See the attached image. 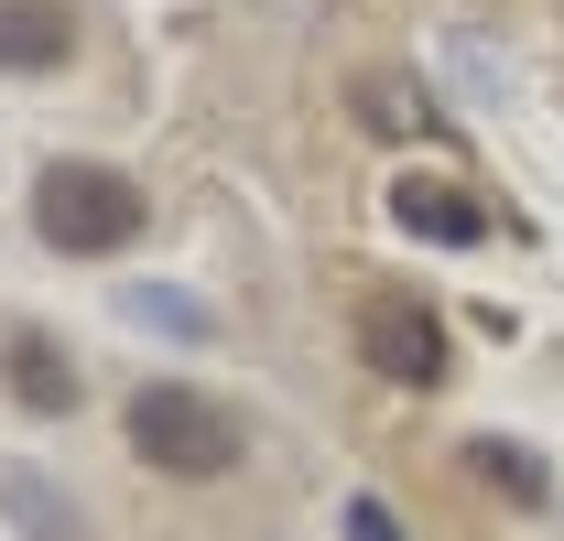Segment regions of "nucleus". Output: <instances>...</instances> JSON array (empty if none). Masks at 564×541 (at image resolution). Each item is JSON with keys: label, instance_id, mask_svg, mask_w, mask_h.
Instances as JSON below:
<instances>
[{"label": "nucleus", "instance_id": "1", "mask_svg": "<svg viewBox=\"0 0 564 541\" xmlns=\"http://www.w3.org/2000/svg\"><path fill=\"white\" fill-rule=\"evenodd\" d=\"M131 455L152 476H228L250 455V433H239V411L196 390V379H141L131 390Z\"/></svg>", "mask_w": 564, "mask_h": 541}, {"label": "nucleus", "instance_id": "2", "mask_svg": "<svg viewBox=\"0 0 564 541\" xmlns=\"http://www.w3.org/2000/svg\"><path fill=\"white\" fill-rule=\"evenodd\" d=\"M141 185L131 174H109V163H55L44 185H33V228H44V250H66V261H109V250H131L141 239Z\"/></svg>", "mask_w": 564, "mask_h": 541}, {"label": "nucleus", "instance_id": "3", "mask_svg": "<svg viewBox=\"0 0 564 541\" xmlns=\"http://www.w3.org/2000/svg\"><path fill=\"white\" fill-rule=\"evenodd\" d=\"M358 357H369L391 390H445V368H456L445 314L423 303L413 281H380V292H358Z\"/></svg>", "mask_w": 564, "mask_h": 541}, {"label": "nucleus", "instance_id": "4", "mask_svg": "<svg viewBox=\"0 0 564 541\" xmlns=\"http://www.w3.org/2000/svg\"><path fill=\"white\" fill-rule=\"evenodd\" d=\"M391 228H413L434 250H478V239H489V206L467 196L456 174H402V185H391Z\"/></svg>", "mask_w": 564, "mask_h": 541}, {"label": "nucleus", "instance_id": "5", "mask_svg": "<svg viewBox=\"0 0 564 541\" xmlns=\"http://www.w3.org/2000/svg\"><path fill=\"white\" fill-rule=\"evenodd\" d=\"M76 55V11L66 0H0V66L11 76H44Z\"/></svg>", "mask_w": 564, "mask_h": 541}, {"label": "nucleus", "instance_id": "6", "mask_svg": "<svg viewBox=\"0 0 564 541\" xmlns=\"http://www.w3.org/2000/svg\"><path fill=\"white\" fill-rule=\"evenodd\" d=\"M0 379H11V401L44 411V422H66V411H76V368H66V346H55V336H11V346H0Z\"/></svg>", "mask_w": 564, "mask_h": 541}, {"label": "nucleus", "instance_id": "7", "mask_svg": "<svg viewBox=\"0 0 564 541\" xmlns=\"http://www.w3.org/2000/svg\"><path fill=\"white\" fill-rule=\"evenodd\" d=\"M467 466L489 476L499 498H521V509H543V498H554V476H543V455H532V444H510V433H489V444H478Z\"/></svg>", "mask_w": 564, "mask_h": 541}, {"label": "nucleus", "instance_id": "8", "mask_svg": "<svg viewBox=\"0 0 564 541\" xmlns=\"http://www.w3.org/2000/svg\"><path fill=\"white\" fill-rule=\"evenodd\" d=\"M0 498H11V509H22V520H33L44 541H76V509H55V498H44L33 476H0Z\"/></svg>", "mask_w": 564, "mask_h": 541}, {"label": "nucleus", "instance_id": "9", "mask_svg": "<svg viewBox=\"0 0 564 541\" xmlns=\"http://www.w3.org/2000/svg\"><path fill=\"white\" fill-rule=\"evenodd\" d=\"M348 531H358V541H402V531H391V509H380V498H348Z\"/></svg>", "mask_w": 564, "mask_h": 541}]
</instances>
